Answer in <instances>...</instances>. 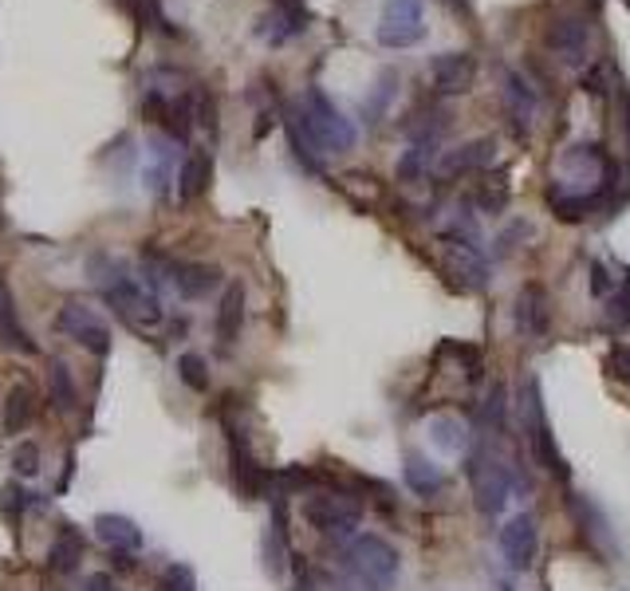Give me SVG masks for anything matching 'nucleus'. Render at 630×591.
I'll list each match as a JSON object with an SVG mask.
<instances>
[{
  "label": "nucleus",
  "mask_w": 630,
  "mask_h": 591,
  "mask_svg": "<svg viewBox=\"0 0 630 591\" xmlns=\"http://www.w3.org/2000/svg\"><path fill=\"white\" fill-rule=\"evenodd\" d=\"M588 91H596V96L611 91V63H599V68L588 71Z\"/></svg>",
  "instance_id": "35"
},
{
  "label": "nucleus",
  "mask_w": 630,
  "mask_h": 591,
  "mask_svg": "<svg viewBox=\"0 0 630 591\" xmlns=\"http://www.w3.org/2000/svg\"><path fill=\"white\" fill-rule=\"evenodd\" d=\"M497 158V142L492 139H477V142H466L458 150H446V158L438 162V174L441 178H461V174H477L484 166Z\"/></svg>",
  "instance_id": "15"
},
{
  "label": "nucleus",
  "mask_w": 630,
  "mask_h": 591,
  "mask_svg": "<svg viewBox=\"0 0 630 591\" xmlns=\"http://www.w3.org/2000/svg\"><path fill=\"white\" fill-rule=\"evenodd\" d=\"M394 91H398V76H394V71H382V79L374 83V96L363 103L367 119H371V122L382 119V114H387V107H390V99H394Z\"/></svg>",
  "instance_id": "29"
},
{
  "label": "nucleus",
  "mask_w": 630,
  "mask_h": 591,
  "mask_svg": "<svg viewBox=\"0 0 630 591\" xmlns=\"http://www.w3.org/2000/svg\"><path fill=\"white\" fill-rule=\"evenodd\" d=\"M343 564L367 591H390L398 580V548L390 540L374 537V532H363V537H354L347 544Z\"/></svg>",
  "instance_id": "3"
},
{
  "label": "nucleus",
  "mask_w": 630,
  "mask_h": 591,
  "mask_svg": "<svg viewBox=\"0 0 630 591\" xmlns=\"http://www.w3.org/2000/svg\"><path fill=\"white\" fill-rule=\"evenodd\" d=\"M520 407H524V427H528V438H532L536 461H540V465H544L552 478H568V465H563L560 450H556L552 430H548L544 402H540V387H536L532 379L524 383V399H520Z\"/></svg>",
  "instance_id": "7"
},
{
  "label": "nucleus",
  "mask_w": 630,
  "mask_h": 591,
  "mask_svg": "<svg viewBox=\"0 0 630 591\" xmlns=\"http://www.w3.org/2000/svg\"><path fill=\"white\" fill-rule=\"evenodd\" d=\"M614 284H619V280L611 277V269H607V264H596V269H591V292H596V296H611Z\"/></svg>",
  "instance_id": "34"
},
{
  "label": "nucleus",
  "mask_w": 630,
  "mask_h": 591,
  "mask_svg": "<svg viewBox=\"0 0 630 591\" xmlns=\"http://www.w3.org/2000/svg\"><path fill=\"white\" fill-rule=\"evenodd\" d=\"M83 591H122V588L114 583V575L96 572V575H87V580H83Z\"/></svg>",
  "instance_id": "36"
},
{
  "label": "nucleus",
  "mask_w": 630,
  "mask_h": 591,
  "mask_svg": "<svg viewBox=\"0 0 630 591\" xmlns=\"http://www.w3.org/2000/svg\"><path fill=\"white\" fill-rule=\"evenodd\" d=\"M241 323H244V288L241 284H229L221 296V308H217V340L221 348H233L241 340Z\"/></svg>",
  "instance_id": "19"
},
{
  "label": "nucleus",
  "mask_w": 630,
  "mask_h": 591,
  "mask_svg": "<svg viewBox=\"0 0 630 591\" xmlns=\"http://www.w3.org/2000/svg\"><path fill=\"white\" fill-rule=\"evenodd\" d=\"M430 158H433V139H418L414 147L402 154V162H398V178H402V182H418V178L426 174Z\"/></svg>",
  "instance_id": "26"
},
{
  "label": "nucleus",
  "mask_w": 630,
  "mask_h": 591,
  "mask_svg": "<svg viewBox=\"0 0 630 591\" xmlns=\"http://www.w3.org/2000/svg\"><path fill=\"white\" fill-rule=\"evenodd\" d=\"M83 552H87L83 532L68 524V529H60V537L52 540V548H48V568H52V572H60V575L76 572L79 560H83Z\"/></svg>",
  "instance_id": "22"
},
{
  "label": "nucleus",
  "mask_w": 630,
  "mask_h": 591,
  "mask_svg": "<svg viewBox=\"0 0 630 591\" xmlns=\"http://www.w3.org/2000/svg\"><path fill=\"white\" fill-rule=\"evenodd\" d=\"M32 418H36V391L24 383H17L9 394H4V414H0L4 434H24V430L32 427Z\"/></svg>",
  "instance_id": "20"
},
{
  "label": "nucleus",
  "mask_w": 630,
  "mask_h": 591,
  "mask_svg": "<svg viewBox=\"0 0 630 591\" xmlns=\"http://www.w3.org/2000/svg\"><path fill=\"white\" fill-rule=\"evenodd\" d=\"M627 9H630V0H627Z\"/></svg>",
  "instance_id": "38"
},
{
  "label": "nucleus",
  "mask_w": 630,
  "mask_h": 591,
  "mask_svg": "<svg viewBox=\"0 0 630 591\" xmlns=\"http://www.w3.org/2000/svg\"><path fill=\"white\" fill-rule=\"evenodd\" d=\"M303 517L323 537H347V532L359 529V521H363V504L347 493H308Z\"/></svg>",
  "instance_id": "6"
},
{
  "label": "nucleus",
  "mask_w": 630,
  "mask_h": 591,
  "mask_svg": "<svg viewBox=\"0 0 630 591\" xmlns=\"http://www.w3.org/2000/svg\"><path fill=\"white\" fill-rule=\"evenodd\" d=\"M536 548H540V529H536V517L520 513L501 529V557L509 560L512 572H528V568H532Z\"/></svg>",
  "instance_id": "11"
},
{
  "label": "nucleus",
  "mask_w": 630,
  "mask_h": 591,
  "mask_svg": "<svg viewBox=\"0 0 630 591\" xmlns=\"http://www.w3.org/2000/svg\"><path fill=\"white\" fill-rule=\"evenodd\" d=\"M166 280L182 300H201L221 284V272L213 264H198V261H166Z\"/></svg>",
  "instance_id": "14"
},
{
  "label": "nucleus",
  "mask_w": 630,
  "mask_h": 591,
  "mask_svg": "<svg viewBox=\"0 0 630 591\" xmlns=\"http://www.w3.org/2000/svg\"><path fill=\"white\" fill-rule=\"evenodd\" d=\"M48 383H52V402L63 410V414H68V410H76V383H71L68 367L52 363V379H48Z\"/></svg>",
  "instance_id": "31"
},
{
  "label": "nucleus",
  "mask_w": 630,
  "mask_h": 591,
  "mask_svg": "<svg viewBox=\"0 0 630 591\" xmlns=\"http://www.w3.org/2000/svg\"><path fill=\"white\" fill-rule=\"evenodd\" d=\"M178 379H182L190 391L206 394L209 391V371H206V359L193 355V351H186L182 359H178Z\"/></svg>",
  "instance_id": "30"
},
{
  "label": "nucleus",
  "mask_w": 630,
  "mask_h": 591,
  "mask_svg": "<svg viewBox=\"0 0 630 591\" xmlns=\"http://www.w3.org/2000/svg\"><path fill=\"white\" fill-rule=\"evenodd\" d=\"M277 24L284 32V40L288 36H300L308 28V4L303 0H277Z\"/></svg>",
  "instance_id": "28"
},
{
  "label": "nucleus",
  "mask_w": 630,
  "mask_h": 591,
  "mask_svg": "<svg viewBox=\"0 0 630 591\" xmlns=\"http://www.w3.org/2000/svg\"><path fill=\"white\" fill-rule=\"evenodd\" d=\"M544 48L556 56V60L579 68L583 56H588V48H591V28L579 17H556L544 32Z\"/></svg>",
  "instance_id": "10"
},
{
  "label": "nucleus",
  "mask_w": 630,
  "mask_h": 591,
  "mask_svg": "<svg viewBox=\"0 0 630 591\" xmlns=\"http://www.w3.org/2000/svg\"><path fill=\"white\" fill-rule=\"evenodd\" d=\"M56 328H60L68 340H76L79 348L91 351V355H107V351H111V328L83 304H63L60 315H56Z\"/></svg>",
  "instance_id": "9"
},
{
  "label": "nucleus",
  "mask_w": 630,
  "mask_h": 591,
  "mask_svg": "<svg viewBox=\"0 0 630 591\" xmlns=\"http://www.w3.org/2000/svg\"><path fill=\"white\" fill-rule=\"evenodd\" d=\"M292 119H296V127L308 134L316 154H343V150H351L354 139H359L354 122L347 119L320 88H311L308 96H303V103L292 111Z\"/></svg>",
  "instance_id": "2"
},
{
  "label": "nucleus",
  "mask_w": 630,
  "mask_h": 591,
  "mask_svg": "<svg viewBox=\"0 0 630 591\" xmlns=\"http://www.w3.org/2000/svg\"><path fill=\"white\" fill-rule=\"evenodd\" d=\"M407 485L414 489L418 497H433L441 493V485H446V478H441V470L433 465L430 458H422V453H410L407 458Z\"/></svg>",
  "instance_id": "24"
},
{
  "label": "nucleus",
  "mask_w": 630,
  "mask_h": 591,
  "mask_svg": "<svg viewBox=\"0 0 630 591\" xmlns=\"http://www.w3.org/2000/svg\"><path fill=\"white\" fill-rule=\"evenodd\" d=\"M469 481H473V497H477V509L489 517H497L509 504L512 497V473L501 458H492L489 450H477L469 458Z\"/></svg>",
  "instance_id": "5"
},
{
  "label": "nucleus",
  "mask_w": 630,
  "mask_h": 591,
  "mask_svg": "<svg viewBox=\"0 0 630 591\" xmlns=\"http://www.w3.org/2000/svg\"><path fill=\"white\" fill-rule=\"evenodd\" d=\"M504 107H509L512 114V127H517L520 134H528L536 111H540V99H536V88H528V79L517 76V71L504 76Z\"/></svg>",
  "instance_id": "18"
},
{
  "label": "nucleus",
  "mask_w": 630,
  "mask_h": 591,
  "mask_svg": "<svg viewBox=\"0 0 630 591\" xmlns=\"http://www.w3.org/2000/svg\"><path fill=\"white\" fill-rule=\"evenodd\" d=\"M517 331L520 335H528V340H540L548 331V320H552V312H548V292L540 284H524V292L517 296Z\"/></svg>",
  "instance_id": "16"
},
{
  "label": "nucleus",
  "mask_w": 630,
  "mask_h": 591,
  "mask_svg": "<svg viewBox=\"0 0 630 591\" xmlns=\"http://www.w3.org/2000/svg\"><path fill=\"white\" fill-rule=\"evenodd\" d=\"M209 178H213V158H209L206 150H193L182 170H178V198L198 201L201 193L209 190Z\"/></svg>",
  "instance_id": "21"
},
{
  "label": "nucleus",
  "mask_w": 630,
  "mask_h": 591,
  "mask_svg": "<svg viewBox=\"0 0 630 591\" xmlns=\"http://www.w3.org/2000/svg\"><path fill=\"white\" fill-rule=\"evenodd\" d=\"M430 438H433V445H438L441 453H461L469 445V430H466V422L461 418H433L430 422Z\"/></svg>",
  "instance_id": "25"
},
{
  "label": "nucleus",
  "mask_w": 630,
  "mask_h": 591,
  "mask_svg": "<svg viewBox=\"0 0 630 591\" xmlns=\"http://www.w3.org/2000/svg\"><path fill=\"white\" fill-rule=\"evenodd\" d=\"M103 300L114 308V315H119L130 331H139V335H150V331L162 328V304H158V296L147 292V288L134 277H127V272L103 280Z\"/></svg>",
  "instance_id": "4"
},
{
  "label": "nucleus",
  "mask_w": 630,
  "mask_h": 591,
  "mask_svg": "<svg viewBox=\"0 0 630 591\" xmlns=\"http://www.w3.org/2000/svg\"><path fill=\"white\" fill-rule=\"evenodd\" d=\"M0 343L12 351H24V355H32L36 343L28 340V331L20 328L17 320V308H12V292L4 284H0Z\"/></svg>",
  "instance_id": "23"
},
{
  "label": "nucleus",
  "mask_w": 630,
  "mask_h": 591,
  "mask_svg": "<svg viewBox=\"0 0 630 591\" xmlns=\"http://www.w3.org/2000/svg\"><path fill=\"white\" fill-rule=\"evenodd\" d=\"M619 182V166L603 154L596 142H576L556 154V186H552V209L560 221H583L588 213H599L607 190Z\"/></svg>",
  "instance_id": "1"
},
{
  "label": "nucleus",
  "mask_w": 630,
  "mask_h": 591,
  "mask_svg": "<svg viewBox=\"0 0 630 591\" xmlns=\"http://www.w3.org/2000/svg\"><path fill=\"white\" fill-rule=\"evenodd\" d=\"M154 591H198V583H193V572H190V568L170 564L162 575H158Z\"/></svg>",
  "instance_id": "32"
},
{
  "label": "nucleus",
  "mask_w": 630,
  "mask_h": 591,
  "mask_svg": "<svg viewBox=\"0 0 630 591\" xmlns=\"http://www.w3.org/2000/svg\"><path fill=\"white\" fill-rule=\"evenodd\" d=\"M449 4H453V9H461V12L469 9V0H449Z\"/></svg>",
  "instance_id": "37"
},
{
  "label": "nucleus",
  "mask_w": 630,
  "mask_h": 591,
  "mask_svg": "<svg viewBox=\"0 0 630 591\" xmlns=\"http://www.w3.org/2000/svg\"><path fill=\"white\" fill-rule=\"evenodd\" d=\"M477 79V60L469 52H446L430 63V83L438 96H466Z\"/></svg>",
  "instance_id": "13"
},
{
  "label": "nucleus",
  "mask_w": 630,
  "mask_h": 591,
  "mask_svg": "<svg viewBox=\"0 0 630 591\" xmlns=\"http://www.w3.org/2000/svg\"><path fill=\"white\" fill-rule=\"evenodd\" d=\"M12 470H17L20 478H36V473H40V450H36L32 442H24L12 453Z\"/></svg>",
  "instance_id": "33"
},
{
  "label": "nucleus",
  "mask_w": 630,
  "mask_h": 591,
  "mask_svg": "<svg viewBox=\"0 0 630 591\" xmlns=\"http://www.w3.org/2000/svg\"><path fill=\"white\" fill-rule=\"evenodd\" d=\"M426 36V4L422 0H387L379 20L382 48H414Z\"/></svg>",
  "instance_id": "8"
},
{
  "label": "nucleus",
  "mask_w": 630,
  "mask_h": 591,
  "mask_svg": "<svg viewBox=\"0 0 630 591\" xmlns=\"http://www.w3.org/2000/svg\"><path fill=\"white\" fill-rule=\"evenodd\" d=\"M91 529H96V537L103 540L111 552H139L142 548V529L122 513H99Z\"/></svg>",
  "instance_id": "17"
},
{
  "label": "nucleus",
  "mask_w": 630,
  "mask_h": 591,
  "mask_svg": "<svg viewBox=\"0 0 630 591\" xmlns=\"http://www.w3.org/2000/svg\"><path fill=\"white\" fill-rule=\"evenodd\" d=\"M147 119H154L173 142H186L190 139V127H193V107H190V96L182 99H170L162 91H150L147 103H142Z\"/></svg>",
  "instance_id": "12"
},
{
  "label": "nucleus",
  "mask_w": 630,
  "mask_h": 591,
  "mask_svg": "<svg viewBox=\"0 0 630 591\" xmlns=\"http://www.w3.org/2000/svg\"><path fill=\"white\" fill-rule=\"evenodd\" d=\"M627 323H630V272L607 296V328H627Z\"/></svg>",
  "instance_id": "27"
}]
</instances>
